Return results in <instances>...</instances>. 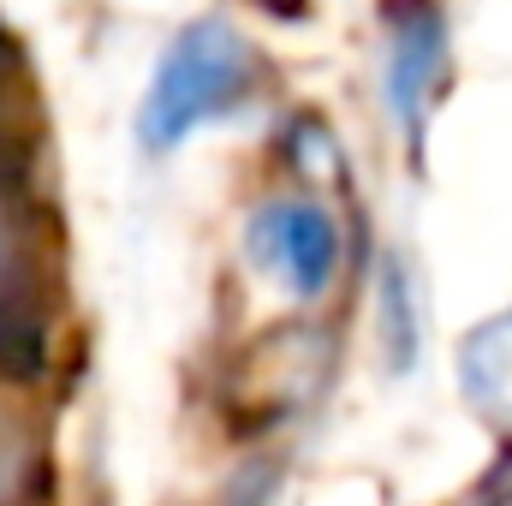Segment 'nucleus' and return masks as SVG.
Here are the masks:
<instances>
[{
	"instance_id": "1",
	"label": "nucleus",
	"mask_w": 512,
	"mask_h": 506,
	"mask_svg": "<svg viewBox=\"0 0 512 506\" xmlns=\"http://www.w3.org/2000/svg\"><path fill=\"white\" fill-rule=\"evenodd\" d=\"M256 90H262V60L251 36L233 30L227 18H191L155 60V78L137 108V143L149 155H167L203 126L245 114Z\"/></svg>"
},
{
	"instance_id": "2",
	"label": "nucleus",
	"mask_w": 512,
	"mask_h": 506,
	"mask_svg": "<svg viewBox=\"0 0 512 506\" xmlns=\"http://www.w3.org/2000/svg\"><path fill=\"white\" fill-rule=\"evenodd\" d=\"M447 48H453V30L441 0H382V90L387 114L399 120L411 149H423L429 114L441 102Z\"/></svg>"
},
{
	"instance_id": "3",
	"label": "nucleus",
	"mask_w": 512,
	"mask_h": 506,
	"mask_svg": "<svg viewBox=\"0 0 512 506\" xmlns=\"http://www.w3.org/2000/svg\"><path fill=\"white\" fill-rule=\"evenodd\" d=\"M251 262L292 298H322L340 274V221L316 197H268L245 227Z\"/></svg>"
},
{
	"instance_id": "4",
	"label": "nucleus",
	"mask_w": 512,
	"mask_h": 506,
	"mask_svg": "<svg viewBox=\"0 0 512 506\" xmlns=\"http://www.w3.org/2000/svg\"><path fill=\"white\" fill-rule=\"evenodd\" d=\"M18 358H42V328L30 316V245L12 197L0 191V370H18Z\"/></svg>"
},
{
	"instance_id": "5",
	"label": "nucleus",
	"mask_w": 512,
	"mask_h": 506,
	"mask_svg": "<svg viewBox=\"0 0 512 506\" xmlns=\"http://www.w3.org/2000/svg\"><path fill=\"white\" fill-rule=\"evenodd\" d=\"M459 387L471 399V411H483L489 423L512 429V310L477 322L459 346Z\"/></svg>"
},
{
	"instance_id": "6",
	"label": "nucleus",
	"mask_w": 512,
	"mask_h": 506,
	"mask_svg": "<svg viewBox=\"0 0 512 506\" xmlns=\"http://www.w3.org/2000/svg\"><path fill=\"white\" fill-rule=\"evenodd\" d=\"M382 334H387V364L411 370L417 358V304H411V280L399 262L382 268Z\"/></svg>"
},
{
	"instance_id": "7",
	"label": "nucleus",
	"mask_w": 512,
	"mask_h": 506,
	"mask_svg": "<svg viewBox=\"0 0 512 506\" xmlns=\"http://www.w3.org/2000/svg\"><path fill=\"white\" fill-rule=\"evenodd\" d=\"M30 495V447L0 429V506H18Z\"/></svg>"
},
{
	"instance_id": "8",
	"label": "nucleus",
	"mask_w": 512,
	"mask_h": 506,
	"mask_svg": "<svg viewBox=\"0 0 512 506\" xmlns=\"http://www.w3.org/2000/svg\"><path fill=\"white\" fill-rule=\"evenodd\" d=\"M477 506H512V453L489 465V477H483V489H477Z\"/></svg>"
},
{
	"instance_id": "9",
	"label": "nucleus",
	"mask_w": 512,
	"mask_h": 506,
	"mask_svg": "<svg viewBox=\"0 0 512 506\" xmlns=\"http://www.w3.org/2000/svg\"><path fill=\"white\" fill-rule=\"evenodd\" d=\"M12 66H18V42L6 36V24H0V84L12 78Z\"/></svg>"
},
{
	"instance_id": "10",
	"label": "nucleus",
	"mask_w": 512,
	"mask_h": 506,
	"mask_svg": "<svg viewBox=\"0 0 512 506\" xmlns=\"http://www.w3.org/2000/svg\"><path fill=\"white\" fill-rule=\"evenodd\" d=\"M262 12H286V18H304V0H256Z\"/></svg>"
}]
</instances>
